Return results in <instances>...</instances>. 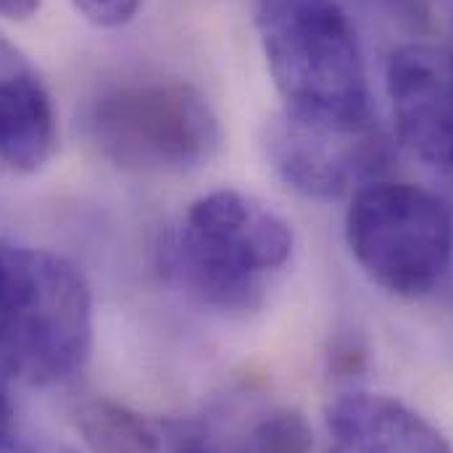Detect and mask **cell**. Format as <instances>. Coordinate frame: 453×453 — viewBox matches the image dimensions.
Here are the masks:
<instances>
[{
    "label": "cell",
    "mask_w": 453,
    "mask_h": 453,
    "mask_svg": "<svg viewBox=\"0 0 453 453\" xmlns=\"http://www.w3.org/2000/svg\"><path fill=\"white\" fill-rule=\"evenodd\" d=\"M164 261L190 296L225 311H256L296 250L290 222L269 203L217 188L190 203L166 237Z\"/></svg>",
    "instance_id": "6da1fadb"
},
{
    "label": "cell",
    "mask_w": 453,
    "mask_h": 453,
    "mask_svg": "<svg viewBox=\"0 0 453 453\" xmlns=\"http://www.w3.org/2000/svg\"><path fill=\"white\" fill-rule=\"evenodd\" d=\"M250 24L285 113L333 127L374 124L361 42L338 0H250Z\"/></svg>",
    "instance_id": "7a4b0ae2"
},
{
    "label": "cell",
    "mask_w": 453,
    "mask_h": 453,
    "mask_svg": "<svg viewBox=\"0 0 453 453\" xmlns=\"http://www.w3.org/2000/svg\"><path fill=\"white\" fill-rule=\"evenodd\" d=\"M93 350V296L64 256L0 237V374L24 385L74 380Z\"/></svg>",
    "instance_id": "3957f363"
},
{
    "label": "cell",
    "mask_w": 453,
    "mask_h": 453,
    "mask_svg": "<svg viewBox=\"0 0 453 453\" xmlns=\"http://www.w3.org/2000/svg\"><path fill=\"white\" fill-rule=\"evenodd\" d=\"M88 140L121 169L190 174L222 145V124L198 88L180 80H134L96 96L82 116Z\"/></svg>",
    "instance_id": "277c9868"
},
{
    "label": "cell",
    "mask_w": 453,
    "mask_h": 453,
    "mask_svg": "<svg viewBox=\"0 0 453 453\" xmlns=\"http://www.w3.org/2000/svg\"><path fill=\"white\" fill-rule=\"evenodd\" d=\"M345 242L374 285L398 298H422L449 274L453 217L419 185L374 180L350 196Z\"/></svg>",
    "instance_id": "5b68a950"
},
{
    "label": "cell",
    "mask_w": 453,
    "mask_h": 453,
    "mask_svg": "<svg viewBox=\"0 0 453 453\" xmlns=\"http://www.w3.org/2000/svg\"><path fill=\"white\" fill-rule=\"evenodd\" d=\"M266 158L280 180L314 201L353 196L366 182L382 180L390 142L377 124L333 127L280 113L266 129Z\"/></svg>",
    "instance_id": "8992f818"
},
{
    "label": "cell",
    "mask_w": 453,
    "mask_h": 453,
    "mask_svg": "<svg viewBox=\"0 0 453 453\" xmlns=\"http://www.w3.org/2000/svg\"><path fill=\"white\" fill-rule=\"evenodd\" d=\"M385 88L401 145L427 166L453 169V53L401 45L388 58Z\"/></svg>",
    "instance_id": "52a82bcc"
},
{
    "label": "cell",
    "mask_w": 453,
    "mask_h": 453,
    "mask_svg": "<svg viewBox=\"0 0 453 453\" xmlns=\"http://www.w3.org/2000/svg\"><path fill=\"white\" fill-rule=\"evenodd\" d=\"M74 422L93 453H237V441L206 419L142 414L109 398L85 401Z\"/></svg>",
    "instance_id": "ba28073f"
},
{
    "label": "cell",
    "mask_w": 453,
    "mask_h": 453,
    "mask_svg": "<svg viewBox=\"0 0 453 453\" xmlns=\"http://www.w3.org/2000/svg\"><path fill=\"white\" fill-rule=\"evenodd\" d=\"M327 453H453L419 411L385 393L350 390L325 409Z\"/></svg>",
    "instance_id": "9c48e42d"
},
{
    "label": "cell",
    "mask_w": 453,
    "mask_h": 453,
    "mask_svg": "<svg viewBox=\"0 0 453 453\" xmlns=\"http://www.w3.org/2000/svg\"><path fill=\"white\" fill-rule=\"evenodd\" d=\"M56 145L50 93L13 48L0 45V161L29 174L50 161Z\"/></svg>",
    "instance_id": "30bf717a"
},
{
    "label": "cell",
    "mask_w": 453,
    "mask_h": 453,
    "mask_svg": "<svg viewBox=\"0 0 453 453\" xmlns=\"http://www.w3.org/2000/svg\"><path fill=\"white\" fill-rule=\"evenodd\" d=\"M237 453H314V430L298 409H272L237 441Z\"/></svg>",
    "instance_id": "8fae6325"
},
{
    "label": "cell",
    "mask_w": 453,
    "mask_h": 453,
    "mask_svg": "<svg viewBox=\"0 0 453 453\" xmlns=\"http://www.w3.org/2000/svg\"><path fill=\"white\" fill-rule=\"evenodd\" d=\"M72 3L90 24L101 29L124 27L140 11V0H72Z\"/></svg>",
    "instance_id": "7c38bea8"
},
{
    "label": "cell",
    "mask_w": 453,
    "mask_h": 453,
    "mask_svg": "<svg viewBox=\"0 0 453 453\" xmlns=\"http://www.w3.org/2000/svg\"><path fill=\"white\" fill-rule=\"evenodd\" d=\"M0 453H74L69 446L48 441V438H13Z\"/></svg>",
    "instance_id": "4fadbf2b"
},
{
    "label": "cell",
    "mask_w": 453,
    "mask_h": 453,
    "mask_svg": "<svg viewBox=\"0 0 453 453\" xmlns=\"http://www.w3.org/2000/svg\"><path fill=\"white\" fill-rule=\"evenodd\" d=\"M16 438V411H13V401L0 380V449L5 443H11Z\"/></svg>",
    "instance_id": "5bb4252c"
},
{
    "label": "cell",
    "mask_w": 453,
    "mask_h": 453,
    "mask_svg": "<svg viewBox=\"0 0 453 453\" xmlns=\"http://www.w3.org/2000/svg\"><path fill=\"white\" fill-rule=\"evenodd\" d=\"M42 0H0V16L8 21H27L40 11Z\"/></svg>",
    "instance_id": "9a60e30c"
}]
</instances>
